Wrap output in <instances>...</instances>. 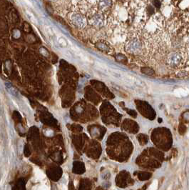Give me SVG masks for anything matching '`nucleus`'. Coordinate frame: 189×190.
<instances>
[{
  "label": "nucleus",
  "instance_id": "1a4fd4ad",
  "mask_svg": "<svg viewBox=\"0 0 189 190\" xmlns=\"http://www.w3.org/2000/svg\"><path fill=\"white\" fill-rule=\"evenodd\" d=\"M102 127H96V126H92L91 129H89V132L90 134H91L92 137H95V138H101L103 137L104 134L105 133L102 132Z\"/></svg>",
  "mask_w": 189,
  "mask_h": 190
},
{
  "label": "nucleus",
  "instance_id": "9d476101",
  "mask_svg": "<svg viewBox=\"0 0 189 190\" xmlns=\"http://www.w3.org/2000/svg\"><path fill=\"white\" fill-rule=\"evenodd\" d=\"M98 5L101 11H105L112 5V0H99Z\"/></svg>",
  "mask_w": 189,
  "mask_h": 190
},
{
  "label": "nucleus",
  "instance_id": "f03ea898",
  "mask_svg": "<svg viewBox=\"0 0 189 190\" xmlns=\"http://www.w3.org/2000/svg\"><path fill=\"white\" fill-rule=\"evenodd\" d=\"M136 102L137 109L144 115V117H148V118L151 119V120L154 118L155 112H154L152 107L148 103L146 102V101H138V100H136Z\"/></svg>",
  "mask_w": 189,
  "mask_h": 190
},
{
  "label": "nucleus",
  "instance_id": "6ab92c4d",
  "mask_svg": "<svg viewBox=\"0 0 189 190\" xmlns=\"http://www.w3.org/2000/svg\"><path fill=\"white\" fill-rule=\"evenodd\" d=\"M7 89H8V90L9 91V92L11 94V95H14L15 96L18 95V94H17V91L13 87H11V85H7Z\"/></svg>",
  "mask_w": 189,
  "mask_h": 190
},
{
  "label": "nucleus",
  "instance_id": "39448f33",
  "mask_svg": "<svg viewBox=\"0 0 189 190\" xmlns=\"http://www.w3.org/2000/svg\"><path fill=\"white\" fill-rule=\"evenodd\" d=\"M47 174L50 179L53 181H57L59 179L60 177L61 176L62 171L58 167H54L49 168L47 171Z\"/></svg>",
  "mask_w": 189,
  "mask_h": 190
},
{
  "label": "nucleus",
  "instance_id": "f257e3e1",
  "mask_svg": "<svg viewBox=\"0 0 189 190\" xmlns=\"http://www.w3.org/2000/svg\"><path fill=\"white\" fill-rule=\"evenodd\" d=\"M125 50L131 54H139L144 50V44L138 38L128 40L125 44Z\"/></svg>",
  "mask_w": 189,
  "mask_h": 190
},
{
  "label": "nucleus",
  "instance_id": "4be33fe9",
  "mask_svg": "<svg viewBox=\"0 0 189 190\" xmlns=\"http://www.w3.org/2000/svg\"><path fill=\"white\" fill-rule=\"evenodd\" d=\"M24 154H25L26 156H29L30 154H31V151H30L29 148V146H27V145H26L25 148H24Z\"/></svg>",
  "mask_w": 189,
  "mask_h": 190
},
{
  "label": "nucleus",
  "instance_id": "20e7f679",
  "mask_svg": "<svg viewBox=\"0 0 189 190\" xmlns=\"http://www.w3.org/2000/svg\"><path fill=\"white\" fill-rule=\"evenodd\" d=\"M122 127L125 131L130 133H136L139 130V127L134 121L130 120H126L122 124Z\"/></svg>",
  "mask_w": 189,
  "mask_h": 190
},
{
  "label": "nucleus",
  "instance_id": "423d86ee",
  "mask_svg": "<svg viewBox=\"0 0 189 190\" xmlns=\"http://www.w3.org/2000/svg\"><path fill=\"white\" fill-rule=\"evenodd\" d=\"M73 24L79 28H83L86 24V19L83 15L80 14H73L71 18Z\"/></svg>",
  "mask_w": 189,
  "mask_h": 190
},
{
  "label": "nucleus",
  "instance_id": "ddd939ff",
  "mask_svg": "<svg viewBox=\"0 0 189 190\" xmlns=\"http://www.w3.org/2000/svg\"><path fill=\"white\" fill-rule=\"evenodd\" d=\"M96 47L99 49V50L102 51V52H109V49L110 47H109V45L106 44L104 42H99L97 44H96Z\"/></svg>",
  "mask_w": 189,
  "mask_h": 190
},
{
  "label": "nucleus",
  "instance_id": "f8f14e48",
  "mask_svg": "<svg viewBox=\"0 0 189 190\" xmlns=\"http://www.w3.org/2000/svg\"><path fill=\"white\" fill-rule=\"evenodd\" d=\"M141 72L143 74L146 75H148V76H154L155 75V71L151 67H147V66H144L141 69Z\"/></svg>",
  "mask_w": 189,
  "mask_h": 190
},
{
  "label": "nucleus",
  "instance_id": "4468645a",
  "mask_svg": "<svg viewBox=\"0 0 189 190\" xmlns=\"http://www.w3.org/2000/svg\"><path fill=\"white\" fill-rule=\"evenodd\" d=\"M137 138H138V141L139 142L141 145H145L146 144H147V142H148V137H147L146 135H145V134H138V135L137 136Z\"/></svg>",
  "mask_w": 189,
  "mask_h": 190
},
{
  "label": "nucleus",
  "instance_id": "7ed1b4c3",
  "mask_svg": "<svg viewBox=\"0 0 189 190\" xmlns=\"http://www.w3.org/2000/svg\"><path fill=\"white\" fill-rule=\"evenodd\" d=\"M183 60V56L179 52H172L168 54L166 58V62L169 66L175 68L181 64Z\"/></svg>",
  "mask_w": 189,
  "mask_h": 190
},
{
  "label": "nucleus",
  "instance_id": "412c9836",
  "mask_svg": "<svg viewBox=\"0 0 189 190\" xmlns=\"http://www.w3.org/2000/svg\"><path fill=\"white\" fill-rule=\"evenodd\" d=\"M153 5H154V7L157 9H159L161 5V3L159 0H153L152 1Z\"/></svg>",
  "mask_w": 189,
  "mask_h": 190
},
{
  "label": "nucleus",
  "instance_id": "aec40b11",
  "mask_svg": "<svg viewBox=\"0 0 189 190\" xmlns=\"http://www.w3.org/2000/svg\"><path fill=\"white\" fill-rule=\"evenodd\" d=\"M124 109L126 110V112L128 113L129 115H131V117H134V118H136V117L137 114H136V112L135 111H134V110H132V109H125V108H124Z\"/></svg>",
  "mask_w": 189,
  "mask_h": 190
},
{
  "label": "nucleus",
  "instance_id": "dca6fc26",
  "mask_svg": "<svg viewBox=\"0 0 189 190\" xmlns=\"http://www.w3.org/2000/svg\"><path fill=\"white\" fill-rule=\"evenodd\" d=\"M116 58V61L120 63H123V64H126L127 62V58L125 55L122 54H117L115 56Z\"/></svg>",
  "mask_w": 189,
  "mask_h": 190
},
{
  "label": "nucleus",
  "instance_id": "9b49d317",
  "mask_svg": "<svg viewBox=\"0 0 189 190\" xmlns=\"http://www.w3.org/2000/svg\"><path fill=\"white\" fill-rule=\"evenodd\" d=\"M13 190H25V182L24 179H21L17 181Z\"/></svg>",
  "mask_w": 189,
  "mask_h": 190
},
{
  "label": "nucleus",
  "instance_id": "0eeeda50",
  "mask_svg": "<svg viewBox=\"0 0 189 190\" xmlns=\"http://www.w3.org/2000/svg\"><path fill=\"white\" fill-rule=\"evenodd\" d=\"M104 19L102 14L99 13H96L93 14L90 19V23L95 27H101L104 25Z\"/></svg>",
  "mask_w": 189,
  "mask_h": 190
},
{
  "label": "nucleus",
  "instance_id": "2eb2a0df",
  "mask_svg": "<svg viewBox=\"0 0 189 190\" xmlns=\"http://www.w3.org/2000/svg\"><path fill=\"white\" fill-rule=\"evenodd\" d=\"M138 177L140 180H146V179H148L151 177V174L148 173V172H139L138 175Z\"/></svg>",
  "mask_w": 189,
  "mask_h": 190
},
{
  "label": "nucleus",
  "instance_id": "a211bd4d",
  "mask_svg": "<svg viewBox=\"0 0 189 190\" xmlns=\"http://www.w3.org/2000/svg\"><path fill=\"white\" fill-rule=\"evenodd\" d=\"M90 184H86V181L81 184L80 187V189L79 190H90Z\"/></svg>",
  "mask_w": 189,
  "mask_h": 190
},
{
  "label": "nucleus",
  "instance_id": "6e6552de",
  "mask_svg": "<svg viewBox=\"0 0 189 190\" xmlns=\"http://www.w3.org/2000/svg\"><path fill=\"white\" fill-rule=\"evenodd\" d=\"M72 172L74 174H83L85 172V167L82 162H74L73 163V169Z\"/></svg>",
  "mask_w": 189,
  "mask_h": 190
},
{
  "label": "nucleus",
  "instance_id": "f3484780",
  "mask_svg": "<svg viewBox=\"0 0 189 190\" xmlns=\"http://www.w3.org/2000/svg\"><path fill=\"white\" fill-rule=\"evenodd\" d=\"M186 125L184 124H180L179 127H178V132H179L180 134H181V135H183V134H184L186 133Z\"/></svg>",
  "mask_w": 189,
  "mask_h": 190
}]
</instances>
